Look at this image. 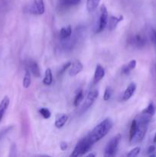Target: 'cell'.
<instances>
[{"label":"cell","instance_id":"1","mask_svg":"<svg viewBox=\"0 0 156 157\" xmlns=\"http://www.w3.org/2000/svg\"><path fill=\"white\" fill-rule=\"evenodd\" d=\"M113 126V120L110 117L106 118L93 129V130L87 135V137L92 144H94L95 143L102 139L110 131Z\"/></svg>","mask_w":156,"mask_h":157},{"label":"cell","instance_id":"2","mask_svg":"<svg viewBox=\"0 0 156 157\" xmlns=\"http://www.w3.org/2000/svg\"><path fill=\"white\" fill-rule=\"evenodd\" d=\"M93 144L89 140L88 138L86 136L84 139L81 140L76 146L75 147L74 150H73V153H71V156H83L85 153H87L90 148L92 147Z\"/></svg>","mask_w":156,"mask_h":157},{"label":"cell","instance_id":"3","mask_svg":"<svg viewBox=\"0 0 156 157\" xmlns=\"http://www.w3.org/2000/svg\"><path fill=\"white\" fill-rule=\"evenodd\" d=\"M121 140V135L118 134L113 138L110 140V142L107 144L106 147L105 148V151H104V156L110 157L116 155V152H117L118 148H119V144Z\"/></svg>","mask_w":156,"mask_h":157},{"label":"cell","instance_id":"4","mask_svg":"<svg viewBox=\"0 0 156 157\" xmlns=\"http://www.w3.org/2000/svg\"><path fill=\"white\" fill-rule=\"evenodd\" d=\"M108 16L109 15L106 7L105 5H102L99 9V21H98L97 27L96 28V30H95V33H99L106 27L107 24H108Z\"/></svg>","mask_w":156,"mask_h":157},{"label":"cell","instance_id":"5","mask_svg":"<svg viewBox=\"0 0 156 157\" xmlns=\"http://www.w3.org/2000/svg\"><path fill=\"white\" fill-rule=\"evenodd\" d=\"M28 10L29 12L33 15H43L45 10L44 0H32L29 6Z\"/></svg>","mask_w":156,"mask_h":157},{"label":"cell","instance_id":"6","mask_svg":"<svg viewBox=\"0 0 156 157\" xmlns=\"http://www.w3.org/2000/svg\"><path fill=\"white\" fill-rule=\"evenodd\" d=\"M98 95H99V92L96 90H92L87 94V98H86L85 101H84V104H83L82 107H81V111L85 112L86 110H88L96 101L97 99Z\"/></svg>","mask_w":156,"mask_h":157},{"label":"cell","instance_id":"7","mask_svg":"<svg viewBox=\"0 0 156 157\" xmlns=\"http://www.w3.org/2000/svg\"><path fill=\"white\" fill-rule=\"evenodd\" d=\"M129 43L133 47L137 48H142L145 47L146 44V38L143 35L137 34L130 38Z\"/></svg>","mask_w":156,"mask_h":157},{"label":"cell","instance_id":"8","mask_svg":"<svg viewBox=\"0 0 156 157\" xmlns=\"http://www.w3.org/2000/svg\"><path fill=\"white\" fill-rule=\"evenodd\" d=\"M83 69H84L83 64L80 61L76 60L70 66V69L69 71V75L72 78L76 76L80 72L82 71Z\"/></svg>","mask_w":156,"mask_h":157},{"label":"cell","instance_id":"9","mask_svg":"<svg viewBox=\"0 0 156 157\" xmlns=\"http://www.w3.org/2000/svg\"><path fill=\"white\" fill-rule=\"evenodd\" d=\"M136 90V84H135V83H131V84H129V85L127 87V88L125 89V90L124 91L123 96H122V101H127L128 100H129L130 98L133 96Z\"/></svg>","mask_w":156,"mask_h":157},{"label":"cell","instance_id":"10","mask_svg":"<svg viewBox=\"0 0 156 157\" xmlns=\"http://www.w3.org/2000/svg\"><path fill=\"white\" fill-rule=\"evenodd\" d=\"M104 76H105V70H104L103 67L100 64H97L96 67V70H95L94 76H93V83L96 84L104 78Z\"/></svg>","mask_w":156,"mask_h":157},{"label":"cell","instance_id":"11","mask_svg":"<svg viewBox=\"0 0 156 157\" xmlns=\"http://www.w3.org/2000/svg\"><path fill=\"white\" fill-rule=\"evenodd\" d=\"M68 120V116L65 113H58L55 118L54 125L57 128H62Z\"/></svg>","mask_w":156,"mask_h":157},{"label":"cell","instance_id":"12","mask_svg":"<svg viewBox=\"0 0 156 157\" xmlns=\"http://www.w3.org/2000/svg\"><path fill=\"white\" fill-rule=\"evenodd\" d=\"M28 68L30 72H32V74L35 78H40L41 77V71H40L39 66H38V63L36 61L30 60L28 61Z\"/></svg>","mask_w":156,"mask_h":157},{"label":"cell","instance_id":"13","mask_svg":"<svg viewBox=\"0 0 156 157\" xmlns=\"http://www.w3.org/2000/svg\"><path fill=\"white\" fill-rule=\"evenodd\" d=\"M9 103H10V101H9V98L8 96L5 97L0 102V122L3 118L4 114L6 113L8 107H9Z\"/></svg>","mask_w":156,"mask_h":157},{"label":"cell","instance_id":"14","mask_svg":"<svg viewBox=\"0 0 156 157\" xmlns=\"http://www.w3.org/2000/svg\"><path fill=\"white\" fill-rule=\"evenodd\" d=\"M123 20V16L122 15H119V17L116 16H111L109 19V25L108 28L110 29V30H114L116 28V26L118 25L119 22Z\"/></svg>","mask_w":156,"mask_h":157},{"label":"cell","instance_id":"15","mask_svg":"<svg viewBox=\"0 0 156 157\" xmlns=\"http://www.w3.org/2000/svg\"><path fill=\"white\" fill-rule=\"evenodd\" d=\"M72 35V27L70 25L67 27H63L60 32V37H61V41L67 39Z\"/></svg>","mask_w":156,"mask_h":157},{"label":"cell","instance_id":"16","mask_svg":"<svg viewBox=\"0 0 156 157\" xmlns=\"http://www.w3.org/2000/svg\"><path fill=\"white\" fill-rule=\"evenodd\" d=\"M136 67V60H132L127 64L124 65L122 68V73L123 75H128L132 70H134Z\"/></svg>","mask_w":156,"mask_h":157},{"label":"cell","instance_id":"17","mask_svg":"<svg viewBox=\"0 0 156 157\" xmlns=\"http://www.w3.org/2000/svg\"><path fill=\"white\" fill-rule=\"evenodd\" d=\"M101 0H87V10L92 12L97 8Z\"/></svg>","mask_w":156,"mask_h":157},{"label":"cell","instance_id":"18","mask_svg":"<svg viewBox=\"0 0 156 157\" xmlns=\"http://www.w3.org/2000/svg\"><path fill=\"white\" fill-rule=\"evenodd\" d=\"M53 81V76H52V72L50 68H47L44 74V78L43 79V83L45 85H50Z\"/></svg>","mask_w":156,"mask_h":157},{"label":"cell","instance_id":"19","mask_svg":"<svg viewBox=\"0 0 156 157\" xmlns=\"http://www.w3.org/2000/svg\"><path fill=\"white\" fill-rule=\"evenodd\" d=\"M32 83V78H31V74L28 70H25V73H24V78H23L22 85L25 89L28 88Z\"/></svg>","mask_w":156,"mask_h":157},{"label":"cell","instance_id":"20","mask_svg":"<svg viewBox=\"0 0 156 157\" xmlns=\"http://www.w3.org/2000/svg\"><path fill=\"white\" fill-rule=\"evenodd\" d=\"M155 111H156V107L154 106V104H153V103H150V104L148 105V107H147L145 110H143L142 113H146V114L153 117L154 113H155Z\"/></svg>","mask_w":156,"mask_h":157},{"label":"cell","instance_id":"21","mask_svg":"<svg viewBox=\"0 0 156 157\" xmlns=\"http://www.w3.org/2000/svg\"><path fill=\"white\" fill-rule=\"evenodd\" d=\"M83 99H84V92L82 90H80L75 96L74 101H73V104L75 107H78V105L82 102Z\"/></svg>","mask_w":156,"mask_h":157},{"label":"cell","instance_id":"22","mask_svg":"<svg viewBox=\"0 0 156 157\" xmlns=\"http://www.w3.org/2000/svg\"><path fill=\"white\" fill-rule=\"evenodd\" d=\"M136 130H137V121H136V120H133L129 130V140L132 139L135 133H136Z\"/></svg>","mask_w":156,"mask_h":157},{"label":"cell","instance_id":"23","mask_svg":"<svg viewBox=\"0 0 156 157\" xmlns=\"http://www.w3.org/2000/svg\"><path fill=\"white\" fill-rule=\"evenodd\" d=\"M39 113L44 119H49L51 116V113H50V110L47 108H45V107H42L39 110Z\"/></svg>","mask_w":156,"mask_h":157},{"label":"cell","instance_id":"24","mask_svg":"<svg viewBox=\"0 0 156 157\" xmlns=\"http://www.w3.org/2000/svg\"><path fill=\"white\" fill-rule=\"evenodd\" d=\"M112 94H113V90L110 87H107L106 88L105 92H104V94H103V100L105 101H109L110 99L112 96Z\"/></svg>","mask_w":156,"mask_h":157},{"label":"cell","instance_id":"25","mask_svg":"<svg viewBox=\"0 0 156 157\" xmlns=\"http://www.w3.org/2000/svg\"><path fill=\"white\" fill-rule=\"evenodd\" d=\"M71 64H72V63L70 62V61H68V62H67V63H65V64H63V65L61 66V68H60L59 72H58V75H63V74H64V72H65L66 71H67V69L70 67V66H71Z\"/></svg>","mask_w":156,"mask_h":157},{"label":"cell","instance_id":"26","mask_svg":"<svg viewBox=\"0 0 156 157\" xmlns=\"http://www.w3.org/2000/svg\"><path fill=\"white\" fill-rule=\"evenodd\" d=\"M141 151V148L140 147H135V148H133L132 150H131V151L129 152V153L127 154V156L128 157H135V156H137L139 154V153H140Z\"/></svg>","mask_w":156,"mask_h":157},{"label":"cell","instance_id":"27","mask_svg":"<svg viewBox=\"0 0 156 157\" xmlns=\"http://www.w3.org/2000/svg\"><path fill=\"white\" fill-rule=\"evenodd\" d=\"M60 4L63 7H68L70 6V0H60Z\"/></svg>","mask_w":156,"mask_h":157},{"label":"cell","instance_id":"28","mask_svg":"<svg viewBox=\"0 0 156 157\" xmlns=\"http://www.w3.org/2000/svg\"><path fill=\"white\" fill-rule=\"evenodd\" d=\"M60 148H61V150H62V151H64V150H67V148H68V145H67V143L64 142V141L61 142V144H60Z\"/></svg>","mask_w":156,"mask_h":157},{"label":"cell","instance_id":"29","mask_svg":"<svg viewBox=\"0 0 156 157\" xmlns=\"http://www.w3.org/2000/svg\"><path fill=\"white\" fill-rule=\"evenodd\" d=\"M154 151H155V147H154V145L152 146H150L148 148V150H147V153H148V154L151 155V154H153V153H154Z\"/></svg>","mask_w":156,"mask_h":157},{"label":"cell","instance_id":"30","mask_svg":"<svg viewBox=\"0 0 156 157\" xmlns=\"http://www.w3.org/2000/svg\"><path fill=\"white\" fill-rule=\"evenodd\" d=\"M151 38H152V41L154 44V48L156 49V32L154 30H152V34H151Z\"/></svg>","mask_w":156,"mask_h":157},{"label":"cell","instance_id":"31","mask_svg":"<svg viewBox=\"0 0 156 157\" xmlns=\"http://www.w3.org/2000/svg\"><path fill=\"white\" fill-rule=\"evenodd\" d=\"M80 0H70V6H76V5L79 4Z\"/></svg>","mask_w":156,"mask_h":157},{"label":"cell","instance_id":"32","mask_svg":"<svg viewBox=\"0 0 156 157\" xmlns=\"http://www.w3.org/2000/svg\"><path fill=\"white\" fill-rule=\"evenodd\" d=\"M87 156H93V157H94V156H96V154H94V153H90V154L87 155Z\"/></svg>","mask_w":156,"mask_h":157},{"label":"cell","instance_id":"33","mask_svg":"<svg viewBox=\"0 0 156 157\" xmlns=\"http://www.w3.org/2000/svg\"><path fill=\"white\" fill-rule=\"evenodd\" d=\"M153 142L154 143V144H156V133H154V139H153Z\"/></svg>","mask_w":156,"mask_h":157}]
</instances>
